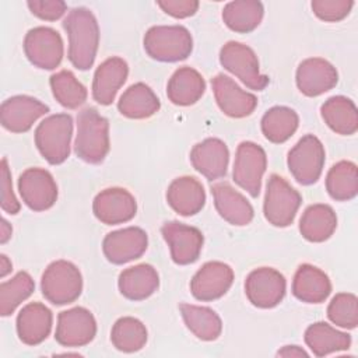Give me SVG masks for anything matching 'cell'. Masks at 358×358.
Returning <instances> with one entry per match:
<instances>
[{
  "mask_svg": "<svg viewBox=\"0 0 358 358\" xmlns=\"http://www.w3.org/2000/svg\"><path fill=\"white\" fill-rule=\"evenodd\" d=\"M161 108L155 92L144 83L130 85L117 102L119 112L129 119H148Z\"/></svg>",
  "mask_w": 358,
  "mask_h": 358,
  "instance_id": "30",
  "label": "cell"
},
{
  "mask_svg": "<svg viewBox=\"0 0 358 358\" xmlns=\"http://www.w3.org/2000/svg\"><path fill=\"white\" fill-rule=\"evenodd\" d=\"M206 91V81L203 76L189 67H179L169 78L166 85L168 99L178 106H190L196 103Z\"/></svg>",
  "mask_w": 358,
  "mask_h": 358,
  "instance_id": "28",
  "label": "cell"
},
{
  "mask_svg": "<svg viewBox=\"0 0 358 358\" xmlns=\"http://www.w3.org/2000/svg\"><path fill=\"white\" fill-rule=\"evenodd\" d=\"M1 208L7 214H17L21 208L14 192L7 158L1 159Z\"/></svg>",
  "mask_w": 358,
  "mask_h": 358,
  "instance_id": "43",
  "label": "cell"
},
{
  "mask_svg": "<svg viewBox=\"0 0 358 358\" xmlns=\"http://www.w3.org/2000/svg\"><path fill=\"white\" fill-rule=\"evenodd\" d=\"M305 343L316 357H326L351 347V336L326 322H316L305 330Z\"/></svg>",
  "mask_w": 358,
  "mask_h": 358,
  "instance_id": "32",
  "label": "cell"
},
{
  "mask_svg": "<svg viewBox=\"0 0 358 358\" xmlns=\"http://www.w3.org/2000/svg\"><path fill=\"white\" fill-rule=\"evenodd\" d=\"M278 357H308V352L298 345H285L277 352Z\"/></svg>",
  "mask_w": 358,
  "mask_h": 358,
  "instance_id": "45",
  "label": "cell"
},
{
  "mask_svg": "<svg viewBox=\"0 0 358 358\" xmlns=\"http://www.w3.org/2000/svg\"><path fill=\"white\" fill-rule=\"evenodd\" d=\"M73 119L67 113L45 117L35 130V144L41 155L50 165L63 164L70 155Z\"/></svg>",
  "mask_w": 358,
  "mask_h": 358,
  "instance_id": "4",
  "label": "cell"
},
{
  "mask_svg": "<svg viewBox=\"0 0 358 358\" xmlns=\"http://www.w3.org/2000/svg\"><path fill=\"white\" fill-rule=\"evenodd\" d=\"M186 327L203 341H214L221 336L222 322L215 310L192 303L179 305Z\"/></svg>",
  "mask_w": 358,
  "mask_h": 358,
  "instance_id": "33",
  "label": "cell"
},
{
  "mask_svg": "<svg viewBox=\"0 0 358 358\" xmlns=\"http://www.w3.org/2000/svg\"><path fill=\"white\" fill-rule=\"evenodd\" d=\"M52 310L41 302L25 305L17 316V334L27 345H38L48 338L52 330Z\"/></svg>",
  "mask_w": 358,
  "mask_h": 358,
  "instance_id": "24",
  "label": "cell"
},
{
  "mask_svg": "<svg viewBox=\"0 0 358 358\" xmlns=\"http://www.w3.org/2000/svg\"><path fill=\"white\" fill-rule=\"evenodd\" d=\"M161 232L169 246L171 257L176 264L186 266L199 259L204 243V236L199 228L169 221L162 225Z\"/></svg>",
  "mask_w": 358,
  "mask_h": 358,
  "instance_id": "14",
  "label": "cell"
},
{
  "mask_svg": "<svg viewBox=\"0 0 358 358\" xmlns=\"http://www.w3.org/2000/svg\"><path fill=\"white\" fill-rule=\"evenodd\" d=\"M324 158L326 152L322 141L313 134H306L289 150L287 165L298 183L309 186L319 180Z\"/></svg>",
  "mask_w": 358,
  "mask_h": 358,
  "instance_id": "7",
  "label": "cell"
},
{
  "mask_svg": "<svg viewBox=\"0 0 358 358\" xmlns=\"http://www.w3.org/2000/svg\"><path fill=\"white\" fill-rule=\"evenodd\" d=\"M109 122L96 109L85 108L77 116L76 155L87 164H101L109 152Z\"/></svg>",
  "mask_w": 358,
  "mask_h": 358,
  "instance_id": "2",
  "label": "cell"
},
{
  "mask_svg": "<svg viewBox=\"0 0 358 358\" xmlns=\"http://www.w3.org/2000/svg\"><path fill=\"white\" fill-rule=\"evenodd\" d=\"M148 246V236L138 227H127L109 232L102 242V250L108 262L124 264L143 256Z\"/></svg>",
  "mask_w": 358,
  "mask_h": 358,
  "instance_id": "16",
  "label": "cell"
},
{
  "mask_svg": "<svg viewBox=\"0 0 358 358\" xmlns=\"http://www.w3.org/2000/svg\"><path fill=\"white\" fill-rule=\"evenodd\" d=\"M35 289V282L27 271H18L13 278L0 284V315L10 316L28 299Z\"/></svg>",
  "mask_w": 358,
  "mask_h": 358,
  "instance_id": "39",
  "label": "cell"
},
{
  "mask_svg": "<svg viewBox=\"0 0 358 358\" xmlns=\"http://www.w3.org/2000/svg\"><path fill=\"white\" fill-rule=\"evenodd\" d=\"M296 87L306 96H319L336 87L338 73L336 67L322 57H309L296 69Z\"/></svg>",
  "mask_w": 358,
  "mask_h": 358,
  "instance_id": "20",
  "label": "cell"
},
{
  "mask_svg": "<svg viewBox=\"0 0 358 358\" xmlns=\"http://www.w3.org/2000/svg\"><path fill=\"white\" fill-rule=\"evenodd\" d=\"M285 277L273 267H259L249 273L245 281V294L249 302L262 309L277 306L285 296Z\"/></svg>",
  "mask_w": 358,
  "mask_h": 358,
  "instance_id": "10",
  "label": "cell"
},
{
  "mask_svg": "<svg viewBox=\"0 0 358 358\" xmlns=\"http://www.w3.org/2000/svg\"><path fill=\"white\" fill-rule=\"evenodd\" d=\"M354 6L352 0H313L310 3L313 14L326 22L344 20Z\"/></svg>",
  "mask_w": 358,
  "mask_h": 358,
  "instance_id": "41",
  "label": "cell"
},
{
  "mask_svg": "<svg viewBox=\"0 0 358 358\" xmlns=\"http://www.w3.org/2000/svg\"><path fill=\"white\" fill-rule=\"evenodd\" d=\"M264 8L257 0H235L229 1L222 10L225 25L238 34H249L255 31L263 20Z\"/></svg>",
  "mask_w": 358,
  "mask_h": 358,
  "instance_id": "34",
  "label": "cell"
},
{
  "mask_svg": "<svg viewBox=\"0 0 358 358\" xmlns=\"http://www.w3.org/2000/svg\"><path fill=\"white\" fill-rule=\"evenodd\" d=\"M302 197L284 178L270 175L264 196L263 211L266 220L274 227H288L294 222Z\"/></svg>",
  "mask_w": 358,
  "mask_h": 358,
  "instance_id": "6",
  "label": "cell"
},
{
  "mask_svg": "<svg viewBox=\"0 0 358 358\" xmlns=\"http://www.w3.org/2000/svg\"><path fill=\"white\" fill-rule=\"evenodd\" d=\"M234 278V270L227 263L207 262L190 280V292L197 301H215L228 292Z\"/></svg>",
  "mask_w": 358,
  "mask_h": 358,
  "instance_id": "15",
  "label": "cell"
},
{
  "mask_svg": "<svg viewBox=\"0 0 358 358\" xmlns=\"http://www.w3.org/2000/svg\"><path fill=\"white\" fill-rule=\"evenodd\" d=\"M11 232H13V228L11 225L3 218L1 220V235H0V243H6L10 238H11Z\"/></svg>",
  "mask_w": 358,
  "mask_h": 358,
  "instance_id": "46",
  "label": "cell"
},
{
  "mask_svg": "<svg viewBox=\"0 0 358 358\" xmlns=\"http://www.w3.org/2000/svg\"><path fill=\"white\" fill-rule=\"evenodd\" d=\"M117 287L120 294L130 301H144L159 287L157 270L147 263L124 268L119 274Z\"/></svg>",
  "mask_w": 358,
  "mask_h": 358,
  "instance_id": "27",
  "label": "cell"
},
{
  "mask_svg": "<svg viewBox=\"0 0 358 358\" xmlns=\"http://www.w3.org/2000/svg\"><path fill=\"white\" fill-rule=\"evenodd\" d=\"M129 74L127 63L117 56L109 57L102 62L95 73L92 80V98L99 105H110L120 87L126 83Z\"/></svg>",
  "mask_w": 358,
  "mask_h": 358,
  "instance_id": "22",
  "label": "cell"
},
{
  "mask_svg": "<svg viewBox=\"0 0 358 358\" xmlns=\"http://www.w3.org/2000/svg\"><path fill=\"white\" fill-rule=\"evenodd\" d=\"M49 112V106L29 95H15L6 99L0 108L1 126L11 133H25Z\"/></svg>",
  "mask_w": 358,
  "mask_h": 358,
  "instance_id": "18",
  "label": "cell"
},
{
  "mask_svg": "<svg viewBox=\"0 0 358 358\" xmlns=\"http://www.w3.org/2000/svg\"><path fill=\"white\" fill-rule=\"evenodd\" d=\"M337 228V215L329 204H312L309 206L301 220L299 232L309 242H324L327 241Z\"/></svg>",
  "mask_w": 358,
  "mask_h": 358,
  "instance_id": "29",
  "label": "cell"
},
{
  "mask_svg": "<svg viewBox=\"0 0 358 358\" xmlns=\"http://www.w3.org/2000/svg\"><path fill=\"white\" fill-rule=\"evenodd\" d=\"M63 28L69 36L70 63L78 70L91 69L99 45V27L92 11L85 7L73 8L64 18Z\"/></svg>",
  "mask_w": 358,
  "mask_h": 358,
  "instance_id": "1",
  "label": "cell"
},
{
  "mask_svg": "<svg viewBox=\"0 0 358 358\" xmlns=\"http://www.w3.org/2000/svg\"><path fill=\"white\" fill-rule=\"evenodd\" d=\"M110 341L122 352L140 351L147 343V329L141 320L123 316L115 322L110 331Z\"/></svg>",
  "mask_w": 358,
  "mask_h": 358,
  "instance_id": "37",
  "label": "cell"
},
{
  "mask_svg": "<svg viewBox=\"0 0 358 358\" xmlns=\"http://www.w3.org/2000/svg\"><path fill=\"white\" fill-rule=\"evenodd\" d=\"M13 270V264L6 255L0 256V275L6 277Z\"/></svg>",
  "mask_w": 358,
  "mask_h": 358,
  "instance_id": "47",
  "label": "cell"
},
{
  "mask_svg": "<svg viewBox=\"0 0 358 358\" xmlns=\"http://www.w3.org/2000/svg\"><path fill=\"white\" fill-rule=\"evenodd\" d=\"M95 334L96 322L88 309L76 306L59 313L55 338L60 345L83 347L90 344Z\"/></svg>",
  "mask_w": 358,
  "mask_h": 358,
  "instance_id": "12",
  "label": "cell"
},
{
  "mask_svg": "<svg viewBox=\"0 0 358 358\" xmlns=\"http://www.w3.org/2000/svg\"><path fill=\"white\" fill-rule=\"evenodd\" d=\"M211 194L215 210L227 222L236 227H243L253 220L255 211L252 204L229 183L220 182L213 185Z\"/></svg>",
  "mask_w": 358,
  "mask_h": 358,
  "instance_id": "23",
  "label": "cell"
},
{
  "mask_svg": "<svg viewBox=\"0 0 358 358\" xmlns=\"http://www.w3.org/2000/svg\"><path fill=\"white\" fill-rule=\"evenodd\" d=\"M193 168L210 180L225 176L229 162L227 144L220 138H206L197 143L190 151Z\"/></svg>",
  "mask_w": 358,
  "mask_h": 358,
  "instance_id": "21",
  "label": "cell"
},
{
  "mask_svg": "<svg viewBox=\"0 0 358 358\" xmlns=\"http://www.w3.org/2000/svg\"><path fill=\"white\" fill-rule=\"evenodd\" d=\"M42 295L53 305L74 302L83 291V275L76 264L67 260L52 262L41 280Z\"/></svg>",
  "mask_w": 358,
  "mask_h": 358,
  "instance_id": "5",
  "label": "cell"
},
{
  "mask_svg": "<svg viewBox=\"0 0 358 358\" xmlns=\"http://www.w3.org/2000/svg\"><path fill=\"white\" fill-rule=\"evenodd\" d=\"M324 123L337 134L351 136L358 130V112L355 103L343 95L324 101L320 108Z\"/></svg>",
  "mask_w": 358,
  "mask_h": 358,
  "instance_id": "31",
  "label": "cell"
},
{
  "mask_svg": "<svg viewBox=\"0 0 358 358\" xmlns=\"http://www.w3.org/2000/svg\"><path fill=\"white\" fill-rule=\"evenodd\" d=\"M27 59L38 69L53 70L63 59V41L57 31L49 27H35L24 38Z\"/></svg>",
  "mask_w": 358,
  "mask_h": 358,
  "instance_id": "11",
  "label": "cell"
},
{
  "mask_svg": "<svg viewBox=\"0 0 358 358\" xmlns=\"http://www.w3.org/2000/svg\"><path fill=\"white\" fill-rule=\"evenodd\" d=\"M331 292L329 275L316 266L303 263L295 271L292 280V294L296 299L306 303H320Z\"/></svg>",
  "mask_w": 358,
  "mask_h": 358,
  "instance_id": "26",
  "label": "cell"
},
{
  "mask_svg": "<svg viewBox=\"0 0 358 358\" xmlns=\"http://www.w3.org/2000/svg\"><path fill=\"white\" fill-rule=\"evenodd\" d=\"M166 201L171 208L183 217L201 211L206 204L203 185L193 176H180L171 182L166 190Z\"/></svg>",
  "mask_w": 358,
  "mask_h": 358,
  "instance_id": "25",
  "label": "cell"
},
{
  "mask_svg": "<svg viewBox=\"0 0 358 358\" xmlns=\"http://www.w3.org/2000/svg\"><path fill=\"white\" fill-rule=\"evenodd\" d=\"M220 63L250 90L263 91L268 85V77L259 70L256 53L241 42H227L220 50Z\"/></svg>",
  "mask_w": 358,
  "mask_h": 358,
  "instance_id": "8",
  "label": "cell"
},
{
  "mask_svg": "<svg viewBox=\"0 0 358 358\" xmlns=\"http://www.w3.org/2000/svg\"><path fill=\"white\" fill-rule=\"evenodd\" d=\"M27 6L35 17L45 21H56L67 10V4L62 0H29Z\"/></svg>",
  "mask_w": 358,
  "mask_h": 358,
  "instance_id": "42",
  "label": "cell"
},
{
  "mask_svg": "<svg viewBox=\"0 0 358 358\" xmlns=\"http://www.w3.org/2000/svg\"><path fill=\"white\" fill-rule=\"evenodd\" d=\"M22 201L32 211L49 210L57 200V185L52 173L43 168H28L18 179Z\"/></svg>",
  "mask_w": 358,
  "mask_h": 358,
  "instance_id": "13",
  "label": "cell"
},
{
  "mask_svg": "<svg viewBox=\"0 0 358 358\" xmlns=\"http://www.w3.org/2000/svg\"><path fill=\"white\" fill-rule=\"evenodd\" d=\"M92 211L102 224L117 225L134 218L137 203L129 190L123 187H109L95 196Z\"/></svg>",
  "mask_w": 358,
  "mask_h": 358,
  "instance_id": "17",
  "label": "cell"
},
{
  "mask_svg": "<svg viewBox=\"0 0 358 358\" xmlns=\"http://www.w3.org/2000/svg\"><path fill=\"white\" fill-rule=\"evenodd\" d=\"M326 190L336 201L352 200L358 193V169L351 161H338L326 176Z\"/></svg>",
  "mask_w": 358,
  "mask_h": 358,
  "instance_id": "36",
  "label": "cell"
},
{
  "mask_svg": "<svg viewBox=\"0 0 358 358\" xmlns=\"http://www.w3.org/2000/svg\"><path fill=\"white\" fill-rule=\"evenodd\" d=\"M267 168L266 151L253 141H242L235 154L232 179L252 197H257Z\"/></svg>",
  "mask_w": 358,
  "mask_h": 358,
  "instance_id": "9",
  "label": "cell"
},
{
  "mask_svg": "<svg viewBox=\"0 0 358 358\" xmlns=\"http://www.w3.org/2000/svg\"><path fill=\"white\" fill-rule=\"evenodd\" d=\"M147 55L158 62L175 63L190 56L193 39L187 28L182 25L151 27L143 39Z\"/></svg>",
  "mask_w": 358,
  "mask_h": 358,
  "instance_id": "3",
  "label": "cell"
},
{
  "mask_svg": "<svg viewBox=\"0 0 358 358\" xmlns=\"http://www.w3.org/2000/svg\"><path fill=\"white\" fill-rule=\"evenodd\" d=\"M157 4L162 11L173 18H187L196 14L199 8L197 0H158Z\"/></svg>",
  "mask_w": 358,
  "mask_h": 358,
  "instance_id": "44",
  "label": "cell"
},
{
  "mask_svg": "<svg viewBox=\"0 0 358 358\" xmlns=\"http://www.w3.org/2000/svg\"><path fill=\"white\" fill-rule=\"evenodd\" d=\"M327 317L338 327L355 329L358 324L357 296L350 292L336 294L327 306Z\"/></svg>",
  "mask_w": 358,
  "mask_h": 358,
  "instance_id": "40",
  "label": "cell"
},
{
  "mask_svg": "<svg viewBox=\"0 0 358 358\" xmlns=\"http://www.w3.org/2000/svg\"><path fill=\"white\" fill-rule=\"evenodd\" d=\"M49 83L55 99L67 109H77L87 101V88L70 70L52 74Z\"/></svg>",
  "mask_w": 358,
  "mask_h": 358,
  "instance_id": "38",
  "label": "cell"
},
{
  "mask_svg": "<svg viewBox=\"0 0 358 358\" xmlns=\"http://www.w3.org/2000/svg\"><path fill=\"white\" fill-rule=\"evenodd\" d=\"M211 87L218 108L229 117H246L252 115L257 106L256 95L242 90L231 77L225 74H217L211 80Z\"/></svg>",
  "mask_w": 358,
  "mask_h": 358,
  "instance_id": "19",
  "label": "cell"
},
{
  "mask_svg": "<svg viewBox=\"0 0 358 358\" xmlns=\"http://www.w3.org/2000/svg\"><path fill=\"white\" fill-rule=\"evenodd\" d=\"M298 113L288 106H273L262 117V133L274 144L285 143L298 129Z\"/></svg>",
  "mask_w": 358,
  "mask_h": 358,
  "instance_id": "35",
  "label": "cell"
}]
</instances>
